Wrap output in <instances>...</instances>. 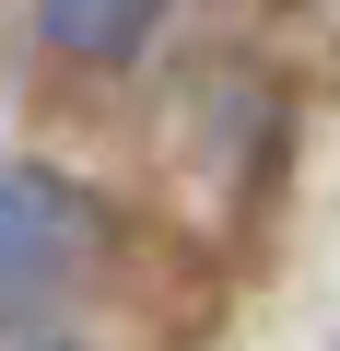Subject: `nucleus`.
Listing matches in <instances>:
<instances>
[{"label":"nucleus","mask_w":340,"mask_h":351,"mask_svg":"<svg viewBox=\"0 0 340 351\" xmlns=\"http://www.w3.org/2000/svg\"><path fill=\"white\" fill-rule=\"evenodd\" d=\"M94 199L59 164H0V328L12 316H59L71 281L94 269Z\"/></svg>","instance_id":"1"},{"label":"nucleus","mask_w":340,"mask_h":351,"mask_svg":"<svg viewBox=\"0 0 340 351\" xmlns=\"http://www.w3.org/2000/svg\"><path fill=\"white\" fill-rule=\"evenodd\" d=\"M36 24H47V47L59 59H141V36L164 24V0H36Z\"/></svg>","instance_id":"2"},{"label":"nucleus","mask_w":340,"mask_h":351,"mask_svg":"<svg viewBox=\"0 0 340 351\" xmlns=\"http://www.w3.org/2000/svg\"><path fill=\"white\" fill-rule=\"evenodd\" d=\"M47 351H59V339H47Z\"/></svg>","instance_id":"3"}]
</instances>
